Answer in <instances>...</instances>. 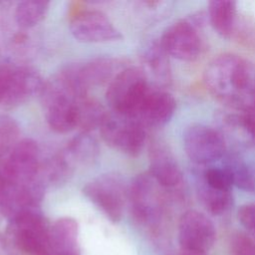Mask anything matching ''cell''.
<instances>
[{"mask_svg": "<svg viewBox=\"0 0 255 255\" xmlns=\"http://www.w3.org/2000/svg\"><path fill=\"white\" fill-rule=\"evenodd\" d=\"M204 81L213 96L243 112L255 109V66L234 54H222L206 67Z\"/></svg>", "mask_w": 255, "mask_h": 255, "instance_id": "6da1fadb", "label": "cell"}, {"mask_svg": "<svg viewBox=\"0 0 255 255\" xmlns=\"http://www.w3.org/2000/svg\"><path fill=\"white\" fill-rule=\"evenodd\" d=\"M150 89L142 71L123 69L109 84L106 98L113 112L137 119Z\"/></svg>", "mask_w": 255, "mask_h": 255, "instance_id": "7a4b0ae2", "label": "cell"}, {"mask_svg": "<svg viewBox=\"0 0 255 255\" xmlns=\"http://www.w3.org/2000/svg\"><path fill=\"white\" fill-rule=\"evenodd\" d=\"M100 132L107 144L132 156L141 151L145 142L143 124L136 118L115 112L107 114Z\"/></svg>", "mask_w": 255, "mask_h": 255, "instance_id": "3957f363", "label": "cell"}, {"mask_svg": "<svg viewBox=\"0 0 255 255\" xmlns=\"http://www.w3.org/2000/svg\"><path fill=\"white\" fill-rule=\"evenodd\" d=\"M182 138L186 155L196 164L213 162L225 154V139L220 131L211 127L190 125L185 128Z\"/></svg>", "mask_w": 255, "mask_h": 255, "instance_id": "277c9868", "label": "cell"}, {"mask_svg": "<svg viewBox=\"0 0 255 255\" xmlns=\"http://www.w3.org/2000/svg\"><path fill=\"white\" fill-rule=\"evenodd\" d=\"M83 193L113 222L122 219L125 202V184L116 174H102L83 187Z\"/></svg>", "mask_w": 255, "mask_h": 255, "instance_id": "5b68a950", "label": "cell"}, {"mask_svg": "<svg viewBox=\"0 0 255 255\" xmlns=\"http://www.w3.org/2000/svg\"><path fill=\"white\" fill-rule=\"evenodd\" d=\"M40 149L29 138L22 139L13 147L0 173L9 181L20 185H30L38 181L40 172Z\"/></svg>", "mask_w": 255, "mask_h": 255, "instance_id": "8992f818", "label": "cell"}, {"mask_svg": "<svg viewBox=\"0 0 255 255\" xmlns=\"http://www.w3.org/2000/svg\"><path fill=\"white\" fill-rule=\"evenodd\" d=\"M14 240L19 249L31 255H44L49 248V229L36 210H25L12 218Z\"/></svg>", "mask_w": 255, "mask_h": 255, "instance_id": "52a82bcc", "label": "cell"}, {"mask_svg": "<svg viewBox=\"0 0 255 255\" xmlns=\"http://www.w3.org/2000/svg\"><path fill=\"white\" fill-rule=\"evenodd\" d=\"M216 230L212 221L202 212L187 210L178 222V243L180 248L208 251L215 243Z\"/></svg>", "mask_w": 255, "mask_h": 255, "instance_id": "ba28073f", "label": "cell"}, {"mask_svg": "<svg viewBox=\"0 0 255 255\" xmlns=\"http://www.w3.org/2000/svg\"><path fill=\"white\" fill-rule=\"evenodd\" d=\"M160 46L167 55L181 61H193L201 51V39L194 24L181 20L170 25L163 32Z\"/></svg>", "mask_w": 255, "mask_h": 255, "instance_id": "9c48e42d", "label": "cell"}, {"mask_svg": "<svg viewBox=\"0 0 255 255\" xmlns=\"http://www.w3.org/2000/svg\"><path fill=\"white\" fill-rule=\"evenodd\" d=\"M70 30L77 40L85 43L115 41L122 38L121 32L109 17L97 10L77 13L70 22Z\"/></svg>", "mask_w": 255, "mask_h": 255, "instance_id": "30bf717a", "label": "cell"}, {"mask_svg": "<svg viewBox=\"0 0 255 255\" xmlns=\"http://www.w3.org/2000/svg\"><path fill=\"white\" fill-rule=\"evenodd\" d=\"M42 196L41 181L20 185L9 181L0 173V212L11 219L25 210L36 209Z\"/></svg>", "mask_w": 255, "mask_h": 255, "instance_id": "8fae6325", "label": "cell"}, {"mask_svg": "<svg viewBox=\"0 0 255 255\" xmlns=\"http://www.w3.org/2000/svg\"><path fill=\"white\" fill-rule=\"evenodd\" d=\"M149 173L163 188H174L181 184V170L170 152L162 143L154 142L149 150Z\"/></svg>", "mask_w": 255, "mask_h": 255, "instance_id": "7c38bea8", "label": "cell"}, {"mask_svg": "<svg viewBox=\"0 0 255 255\" xmlns=\"http://www.w3.org/2000/svg\"><path fill=\"white\" fill-rule=\"evenodd\" d=\"M70 70L78 86L86 91L108 81H112L122 70L121 65L112 59L102 58L93 60L82 66L70 67Z\"/></svg>", "mask_w": 255, "mask_h": 255, "instance_id": "4fadbf2b", "label": "cell"}, {"mask_svg": "<svg viewBox=\"0 0 255 255\" xmlns=\"http://www.w3.org/2000/svg\"><path fill=\"white\" fill-rule=\"evenodd\" d=\"M44 84L40 76L26 68L9 67L7 88L3 103L19 104L30 96L42 91Z\"/></svg>", "mask_w": 255, "mask_h": 255, "instance_id": "5bb4252c", "label": "cell"}, {"mask_svg": "<svg viewBox=\"0 0 255 255\" xmlns=\"http://www.w3.org/2000/svg\"><path fill=\"white\" fill-rule=\"evenodd\" d=\"M175 108L176 102L169 93L150 90L139 111L137 119L144 127H162L170 121Z\"/></svg>", "mask_w": 255, "mask_h": 255, "instance_id": "9a60e30c", "label": "cell"}, {"mask_svg": "<svg viewBox=\"0 0 255 255\" xmlns=\"http://www.w3.org/2000/svg\"><path fill=\"white\" fill-rule=\"evenodd\" d=\"M49 248L55 255H80L79 226L75 219L62 217L49 229Z\"/></svg>", "mask_w": 255, "mask_h": 255, "instance_id": "2e32d148", "label": "cell"}, {"mask_svg": "<svg viewBox=\"0 0 255 255\" xmlns=\"http://www.w3.org/2000/svg\"><path fill=\"white\" fill-rule=\"evenodd\" d=\"M236 2L214 0L209 2L208 17L212 28L223 38H230L236 27Z\"/></svg>", "mask_w": 255, "mask_h": 255, "instance_id": "e0dca14e", "label": "cell"}, {"mask_svg": "<svg viewBox=\"0 0 255 255\" xmlns=\"http://www.w3.org/2000/svg\"><path fill=\"white\" fill-rule=\"evenodd\" d=\"M196 192L199 200L206 210L213 215H222L230 210L233 205V196L231 191H223L208 186L199 176L195 179Z\"/></svg>", "mask_w": 255, "mask_h": 255, "instance_id": "ac0fdd59", "label": "cell"}, {"mask_svg": "<svg viewBox=\"0 0 255 255\" xmlns=\"http://www.w3.org/2000/svg\"><path fill=\"white\" fill-rule=\"evenodd\" d=\"M98 143L96 139L90 136L87 132L75 137L67 147L65 158L70 166L74 162L77 163H90L98 156Z\"/></svg>", "mask_w": 255, "mask_h": 255, "instance_id": "d6986e66", "label": "cell"}, {"mask_svg": "<svg viewBox=\"0 0 255 255\" xmlns=\"http://www.w3.org/2000/svg\"><path fill=\"white\" fill-rule=\"evenodd\" d=\"M224 166L231 174L233 185L242 190L255 193V167L236 155L228 156Z\"/></svg>", "mask_w": 255, "mask_h": 255, "instance_id": "ffe728a7", "label": "cell"}, {"mask_svg": "<svg viewBox=\"0 0 255 255\" xmlns=\"http://www.w3.org/2000/svg\"><path fill=\"white\" fill-rule=\"evenodd\" d=\"M49 4L43 0H26L18 3L15 9L16 23L23 28L37 25L45 17Z\"/></svg>", "mask_w": 255, "mask_h": 255, "instance_id": "44dd1931", "label": "cell"}, {"mask_svg": "<svg viewBox=\"0 0 255 255\" xmlns=\"http://www.w3.org/2000/svg\"><path fill=\"white\" fill-rule=\"evenodd\" d=\"M107 113L104 107L96 101L84 97L79 103V127L85 132L96 128H100L104 122Z\"/></svg>", "mask_w": 255, "mask_h": 255, "instance_id": "7402d4cb", "label": "cell"}, {"mask_svg": "<svg viewBox=\"0 0 255 255\" xmlns=\"http://www.w3.org/2000/svg\"><path fill=\"white\" fill-rule=\"evenodd\" d=\"M19 126L10 116L0 115V158L9 154L18 143Z\"/></svg>", "mask_w": 255, "mask_h": 255, "instance_id": "603a6c76", "label": "cell"}, {"mask_svg": "<svg viewBox=\"0 0 255 255\" xmlns=\"http://www.w3.org/2000/svg\"><path fill=\"white\" fill-rule=\"evenodd\" d=\"M146 63L158 81H168L169 65L167 54L164 52L160 44L153 45L149 48L146 53Z\"/></svg>", "mask_w": 255, "mask_h": 255, "instance_id": "cb8c5ba5", "label": "cell"}, {"mask_svg": "<svg viewBox=\"0 0 255 255\" xmlns=\"http://www.w3.org/2000/svg\"><path fill=\"white\" fill-rule=\"evenodd\" d=\"M201 179L210 187L223 191H231L233 185L232 177L229 170L223 167H208L199 174Z\"/></svg>", "mask_w": 255, "mask_h": 255, "instance_id": "d4e9b609", "label": "cell"}, {"mask_svg": "<svg viewBox=\"0 0 255 255\" xmlns=\"http://www.w3.org/2000/svg\"><path fill=\"white\" fill-rule=\"evenodd\" d=\"M231 255H255V240L244 233L233 234L230 240Z\"/></svg>", "mask_w": 255, "mask_h": 255, "instance_id": "484cf974", "label": "cell"}, {"mask_svg": "<svg viewBox=\"0 0 255 255\" xmlns=\"http://www.w3.org/2000/svg\"><path fill=\"white\" fill-rule=\"evenodd\" d=\"M238 219L255 240V203L242 205L238 210Z\"/></svg>", "mask_w": 255, "mask_h": 255, "instance_id": "4316f807", "label": "cell"}, {"mask_svg": "<svg viewBox=\"0 0 255 255\" xmlns=\"http://www.w3.org/2000/svg\"><path fill=\"white\" fill-rule=\"evenodd\" d=\"M240 121L247 139L255 143V109L240 115Z\"/></svg>", "mask_w": 255, "mask_h": 255, "instance_id": "83f0119b", "label": "cell"}, {"mask_svg": "<svg viewBox=\"0 0 255 255\" xmlns=\"http://www.w3.org/2000/svg\"><path fill=\"white\" fill-rule=\"evenodd\" d=\"M8 73H9V67L0 66V102L2 103L6 93Z\"/></svg>", "mask_w": 255, "mask_h": 255, "instance_id": "f1b7e54d", "label": "cell"}, {"mask_svg": "<svg viewBox=\"0 0 255 255\" xmlns=\"http://www.w3.org/2000/svg\"><path fill=\"white\" fill-rule=\"evenodd\" d=\"M173 255H207L206 252L196 251V250H189V249H183L179 248L177 252H175Z\"/></svg>", "mask_w": 255, "mask_h": 255, "instance_id": "f546056e", "label": "cell"}]
</instances>
